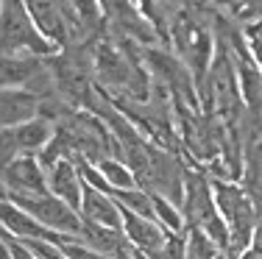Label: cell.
Listing matches in <instances>:
<instances>
[{
	"instance_id": "13",
	"label": "cell",
	"mask_w": 262,
	"mask_h": 259,
	"mask_svg": "<svg viewBox=\"0 0 262 259\" xmlns=\"http://www.w3.org/2000/svg\"><path fill=\"white\" fill-rule=\"evenodd\" d=\"M95 70L101 73V78L109 81L112 86H131V67L117 48L101 45V51H98V56H95Z\"/></svg>"
},
{
	"instance_id": "3",
	"label": "cell",
	"mask_w": 262,
	"mask_h": 259,
	"mask_svg": "<svg viewBox=\"0 0 262 259\" xmlns=\"http://www.w3.org/2000/svg\"><path fill=\"white\" fill-rule=\"evenodd\" d=\"M9 203H14L20 212H26L31 220L61 237H81V215L67 203L56 201L53 195H9Z\"/></svg>"
},
{
	"instance_id": "18",
	"label": "cell",
	"mask_w": 262,
	"mask_h": 259,
	"mask_svg": "<svg viewBox=\"0 0 262 259\" xmlns=\"http://www.w3.org/2000/svg\"><path fill=\"white\" fill-rule=\"evenodd\" d=\"M0 237H3L6 248H9V259H36V256H34V251H28L26 245L20 243V240L9 237L6 231H0Z\"/></svg>"
},
{
	"instance_id": "4",
	"label": "cell",
	"mask_w": 262,
	"mask_h": 259,
	"mask_svg": "<svg viewBox=\"0 0 262 259\" xmlns=\"http://www.w3.org/2000/svg\"><path fill=\"white\" fill-rule=\"evenodd\" d=\"M6 195H45V170L36 162V156H17L0 173Z\"/></svg>"
},
{
	"instance_id": "8",
	"label": "cell",
	"mask_w": 262,
	"mask_h": 259,
	"mask_svg": "<svg viewBox=\"0 0 262 259\" xmlns=\"http://www.w3.org/2000/svg\"><path fill=\"white\" fill-rule=\"evenodd\" d=\"M26 11L34 22L36 34L51 45H64L67 42V22L61 3H26Z\"/></svg>"
},
{
	"instance_id": "9",
	"label": "cell",
	"mask_w": 262,
	"mask_h": 259,
	"mask_svg": "<svg viewBox=\"0 0 262 259\" xmlns=\"http://www.w3.org/2000/svg\"><path fill=\"white\" fill-rule=\"evenodd\" d=\"M39 112V98L26 89H0V131L17 128L34 120Z\"/></svg>"
},
{
	"instance_id": "12",
	"label": "cell",
	"mask_w": 262,
	"mask_h": 259,
	"mask_svg": "<svg viewBox=\"0 0 262 259\" xmlns=\"http://www.w3.org/2000/svg\"><path fill=\"white\" fill-rule=\"evenodd\" d=\"M51 139H53V126L48 120H42V117H34V120L17 126L14 134H11V145L26 151V156H34L36 151H45Z\"/></svg>"
},
{
	"instance_id": "6",
	"label": "cell",
	"mask_w": 262,
	"mask_h": 259,
	"mask_svg": "<svg viewBox=\"0 0 262 259\" xmlns=\"http://www.w3.org/2000/svg\"><path fill=\"white\" fill-rule=\"evenodd\" d=\"M176 36H179V48H182V56L192 64V70H195V76H204L209 67V36L207 31H204L198 22H192L190 17H182V20L176 22Z\"/></svg>"
},
{
	"instance_id": "17",
	"label": "cell",
	"mask_w": 262,
	"mask_h": 259,
	"mask_svg": "<svg viewBox=\"0 0 262 259\" xmlns=\"http://www.w3.org/2000/svg\"><path fill=\"white\" fill-rule=\"evenodd\" d=\"M59 248V254L64 259H109L106 254H98V251H92L86 243H81V240H73V243H61L56 245Z\"/></svg>"
},
{
	"instance_id": "7",
	"label": "cell",
	"mask_w": 262,
	"mask_h": 259,
	"mask_svg": "<svg viewBox=\"0 0 262 259\" xmlns=\"http://www.w3.org/2000/svg\"><path fill=\"white\" fill-rule=\"evenodd\" d=\"M45 190L48 195H53L56 201L67 203L70 209L78 212L81 203V176L76 170V164L70 159H59L51 164V173L45 176Z\"/></svg>"
},
{
	"instance_id": "16",
	"label": "cell",
	"mask_w": 262,
	"mask_h": 259,
	"mask_svg": "<svg viewBox=\"0 0 262 259\" xmlns=\"http://www.w3.org/2000/svg\"><path fill=\"white\" fill-rule=\"evenodd\" d=\"M148 259H184V240L173 231H165V243L154 254H145Z\"/></svg>"
},
{
	"instance_id": "11",
	"label": "cell",
	"mask_w": 262,
	"mask_h": 259,
	"mask_svg": "<svg viewBox=\"0 0 262 259\" xmlns=\"http://www.w3.org/2000/svg\"><path fill=\"white\" fill-rule=\"evenodd\" d=\"M42 61L28 56H0V89H26L42 76Z\"/></svg>"
},
{
	"instance_id": "5",
	"label": "cell",
	"mask_w": 262,
	"mask_h": 259,
	"mask_svg": "<svg viewBox=\"0 0 262 259\" xmlns=\"http://www.w3.org/2000/svg\"><path fill=\"white\" fill-rule=\"evenodd\" d=\"M81 215H84V223L98 226V229H109V231H120V209L117 203L103 195L101 190L90 187V184L81 181V203H78Z\"/></svg>"
},
{
	"instance_id": "19",
	"label": "cell",
	"mask_w": 262,
	"mask_h": 259,
	"mask_svg": "<svg viewBox=\"0 0 262 259\" xmlns=\"http://www.w3.org/2000/svg\"><path fill=\"white\" fill-rule=\"evenodd\" d=\"M6 198H9V195H6V190H3V184H0V203H3Z\"/></svg>"
},
{
	"instance_id": "1",
	"label": "cell",
	"mask_w": 262,
	"mask_h": 259,
	"mask_svg": "<svg viewBox=\"0 0 262 259\" xmlns=\"http://www.w3.org/2000/svg\"><path fill=\"white\" fill-rule=\"evenodd\" d=\"M215 212L226 226V259H240L248 251V243L257 234V206L248 201L246 190L237 184L215 181Z\"/></svg>"
},
{
	"instance_id": "14",
	"label": "cell",
	"mask_w": 262,
	"mask_h": 259,
	"mask_svg": "<svg viewBox=\"0 0 262 259\" xmlns=\"http://www.w3.org/2000/svg\"><path fill=\"white\" fill-rule=\"evenodd\" d=\"M98 176L106 181V190H137V176L134 170H128L123 162H115V159H101V168H98Z\"/></svg>"
},
{
	"instance_id": "15",
	"label": "cell",
	"mask_w": 262,
	"mask_h": 259,
	"mask_svg": "<svg viewBox=\"0 0 262 259\" xmlns=\"http://www.w3.org/2000/svg\"><path fill=\"white\" fill-rule=\"evenodd\" d=\"M148 195H151V206H154V220H157L162 229H167L173 234L179 229H184V218L176 209V203H170L165 195H157V193H148Z\"/></svg>"
},
{
	"instance_id": "2",
	"label": "cell",
	"mask_w": 262,
	"mask_h": 259,
	"mask_svg": "<svg viewBox=\"0 0 262 259\" xmlns=\"http://www.w3.org/2000/svg\"><path fill=\"white\" fill-rule=\"evenodd\" d=\"M28 51L31 59L51 56L56 48L36 34L26 3H0V56H17Z\"/></svg>"
},
{
	"instance_id": "10",
	"label": "cell",
	"mask_w": 262,
	"mask_h": 259,
	"mask_svg": "<svg viewBox=\"0 0 262 259\" xmlns=\"http://www.w3.org/2000/svg\"><path fill=\"white\" fill-rule=\"evenodd\" d=\"M120 231L126 234L128 243H134V248L142 251V254H154V251L165 243V229H162L157 220L131 215L126 209H120Z\"/></svg>"
}]
</instances>
